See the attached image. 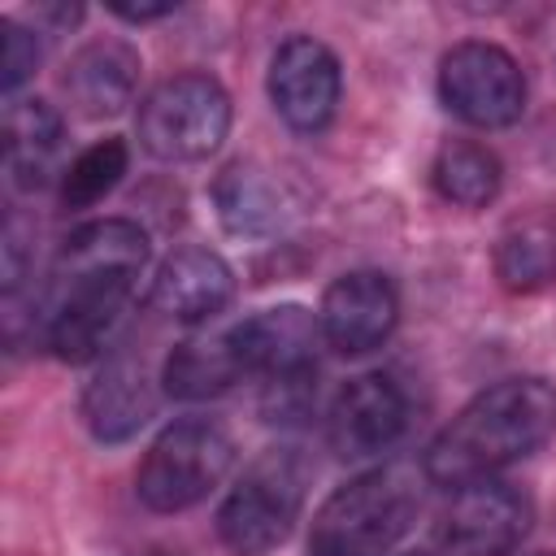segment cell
Segmentation results:
<instances>
[{"instance_id":"1","label":"cell","mask_w":556,"mask_h":556,"mask_svg":"<svg viewBox=\"0 0 556 556\" xmlns=\"http://www.w3.org/2000/svg\"><path fill=\"white\" fill-rule=\"evenodd\" d=\"M148 265V235L126 217H100L78 226L52 265L48 300H43V348L83 365L100 356L109 334L117 330L139 274Z\"/></svg>"},{"instance_id":"2","label":"cell","mask_w":556,"mask_h":556,"mask_svg":"<svg viewBox=\"0 0 556 556\" xmlns=\"http://www.w3.org/2000/svg\"><path fill=\"white\" fill-rule=\"evenodd\" d=\"M556 430V387L547 378H504L478 391L426 447L421 473L443 491H460L539 452Z\"/></svg>"},{"instance_id":"3","label":"cell","mask_w":556,"mask_h":556,"mask_svg":"<svg viewBox=\"0 0 556 556\" xmlns=\"http://www.w3.org/2000/svg\"><path fill=\"white\" fill-rule=\"evenodd\" d=\"M417 482L404 469L356 473L317 508L304 556H391L417 521Z\"/></svg>"},{"instance_id":"4","label":"cell","mask_w":556,"mask_h":556,"mask_svg":"<svg viewBox=\"0 0 556 556\" xmlns=\"http://www.w3.org/2000/svg\"><path fill=\"white\" fill-rule=\"evenodd\" d=\"M308 478H313V465H308V456L300 447L282 443V447L261 452L239 473V482L226 491V500L217 508L222 543L235 556L274 552L291 534V526H295V517L304 508Z\"/></svg>"},{"instance_id":"5","label":"cell","mask_w":556,"mask_h":556,"mask_svg":"<svg viewBox=\"0 0 556 556\" xmlns=\"http://www.w3.org/2000/svg\"><path fill=\"white\" fill-rule=\"evenodd\" d=\"M230 460H235V443L222 421L178 417L143 452L135 473V495L152 513H182L226 478Z\"/></svg>"},{"instance_id":"6","label":"cell","mask_w":556,"mask_h":556,"mask_svg":"<svg viewBox=\"0 0 556 556\" xmlns=\"http://www.w3.org/2000/svg\"><path fill=\"white\" fill-rule=\"evenodd\" d=\"M135 130L156 161H204L230 135V96L213 74H174L139 100Z\"/></svg>"},{"instance_id":"7","label":"cell","mask_w":556,"mask_h":556,"mask_svg":"<svg viewBox=\"0 0 556 556\" xmlns=\"http://www.w3.org/2000/svg\"><path fill=\"white\" fill-rule=\"evenodd\" d=\"M439 100L478 130H504L526 113V74L500 43L465 39L439 61Z\"/></svg>"},{"instance_id":"8","label":"cell","mask_w":556,"mask_h":556,"mask_svg":"<svg viewBox=\"0 0 556 556\" xmlns=\"http://www.w3.org/2000/svg\"><path fill=\"white\" fill-rule=\"evenodd\" d=\"M534 521V504L504 478H482L452 491L439 521V556H508Z\"/></svg>"},{"instance_id":"9","label":"cell","mask_w":556,"mask_h":556,"mask_svg":"<svg viewBox=\"0 0 556 556\" xmlns=\"http://www.w3.org/2000/svg\"><path fill=\"white\" fill-rule=\"evenodd\" d=\"M265 87H269L278 117L291 130L317 135L330 126V117L339 109V91H343L339 56L313 35H291L274 48Z\"/></svg>"},{"instance_id":"10","label":"cell","mask_w":556,"mask_h":556,"mask_svg":"<svg viewBox=\"0 0 556 556\" xmlns=\"http://www.w3.org/2000/svg\"><path fill=\"white\" fill-rule=\"evenodd\" d=\"M243 378L269 382H291V378H317V343H321V321L317 313L300 304H278L261 308L243 321L230 326Z\"/></svg>"},{"instance_id":"11","label":"cell","mask_w":556,"mask_h":556,"mask_svg":"<svg viewBox=\"0 0 556 556\" xmlns=\"http://www.w3.org/2000/svg\"><path fill=\"white\" fill-rule=\"evenodd\" d=\"M408 426V400L400 391L395 378L387 374H361L352 378L330 413H326V439L330 452L343 460H369L382 456L387 447H395V439Z\"/></svg>"},{"instance_id":"12","label":"cell","mask_w":556,"mask_h":556,"mask_svg":"<svg viewBox=\"0 0 556 556\" xmlns=\"http://www.w3.org/2000/svg\"><path fill=\"white\" fill-rule=\"evenodd\" d=\"M321 339L343 356H365L382 348L400 321L395 282L378 269H348L321 295Z\"/></svg>"},{"instance_id":"13","label":"cell","mask_w":556,"mask_h":556,"mask_svg":"<svg viewBox=\"0 0 556 556\" xmlns=\"http://www.w3.org/2000/svg\"><path fill=\"white\" fill-rule=\"evenodd\" d=\"M235 300V269L208 248H178L156 265L152 308L174 321H208Z\"/></svg>"},{"instance_id":"14","label":"cell","mask_w":556,"mask_h":556,"mask_svg":"<svg viewBox=\"0 0 556 556\" xmlns=\"http://www.w3.org/2000/svg\"><path fill=\"white\" fill-rule=\"evenodd\" d=\"M139 87V52L122 39H91L74 52L65 70V96L87 117H113L135 100Z\"/></svg>"},{"instance_id":"15","label":"cell","mask_w":556,"mask_h":556,"mask_svg":"<svg viewBox=\"0 0 556 556\" xmlns=\"http://www.w3.org/2000/svg\"><path fill=\"white\" fill-rule=\"evenodd\" d=\"M152 408H156V391H152L143 365L130 356L104 361V369L83 391V417L100 443L130 439L152 417Z\"/></svg>"},{"instance_id":"16","label":"cell","mask_w":556,"mask_h":556,"mask_svg":"<svg viewBox=\"0 0 556 556\" xmlns=\"http://www.w3.org/2000/svg\"><path fill=\"white\" fill-rule=\"evenodd\" d=\"M65 122L48 100H13L4 109V174L13 187L35 191L56 174Z\"/></svg>"},{"instance_id":"17","label":"cell","mask_w":556,"mask_h":556,"mask_svg":"<svg viewBox=\"0 0 556 556\" xmlns=\"http://www.w3.org/2000/svg\"><path fill=\"white\" fill-rule=\"evenodd\" d=\"M161 382H165V395H174V400H213V395L230 391L235 382H243V365H239L230 326L217 334H191V339L174 343V352L165 356Z\"/></svg>"},{"instance_id":"18","label":"cell","mask_w":556,"mask_h":556,"mask_svg":"<svg viewBox=\"0 0 556 556\" xmlns=\"http://www.w3.org/2000/svg\"><path fill=\"white\" fill-rule=\"evenodd\" d=\"M430 182L434 191L447 200V204H460V208H486L495 195H500V182H504V169H500V156L482 143H469V139H452L434 152V165H430Z\"/></svg>"},{"instance_id":"19","label":"cell","mask_w":556,"mask_h":556,"mask_svg":"<svg viewBox=\"0 0 556 556\" xmlns=\"http://www.w3.org/2000/svg\"><path fill=\"white\" fill-rule=\"evenodd\" d=\"M213 200H217V213H222L226 230H235V235H265L282 217L278 187L265 178V169L243 165V161H235L217 174Z\"/></svg>"},{"instance_id":"20","label":"cell","mask_w":556,"mask_h":556,"mask_svg":"<svg viewBox=\"0 0 556 556\" xmlns=\"http://www.w3.org/2000/svg\"><path fill=\"white\" fill-rule=\"evenodd\" d=\"M495 274L508 291H539L556 278V226L543 217L517 222L500 235Z\"/></svg>"},{"instance_id":"21","label":"cell","mask_w":556,"mask_h":556,"mask_svg":"<svg viewBox=\"0 0 556 556\" xmlns=\"http://www.w3.org/2000/svg\"><path fill=\"white\" fill-rule=\"evenodd\" d=\"M130 152L122 139H100L91 148H83L65 169H61V204L65 208H91L100 204L126 174Z\"/></svg>"},{"instance_id":"22","label":"cell","mask_w":556,"mask_h":556,"mask_svg":"<svg viewBox=\"0 0 556 556\" xmlns=\"http://www.w3.org/2000/svg\"><path fill=\"white\" fill-rule=\"evenodd\" d=\"M0 35H4V61H0L4 74H0V87H4V96H13L35 74V65H39V35H30L17 22H4Z\"/></svg>"},{"instance_id":"23","label":"cell","mask_w":556,"mask_h":556,"mask_svg":"<svg viewBox=\"0 0 556 556\" xmlns=\"http://www.w3.org/2000/svg\"><path fill=\"white\" fill-rule=\"evenodd\" d=\"M109 9L117 17H126V22H156V17H169L174 13V4H122V0H113Z\"/></svg>"},{"instance_id":"24","label":"cell","mask_w":556,"mask_h":556,"mask_svg":"<svg viewBox=\"0 0 556 556\" xmlns=\"http://www.w3.org/2000/svg\"><path fill=\"white\" fill-rule=\"evenodd\" d=\"M534 556H552V552H534Z\"/></svg>"},{"instance_id":"25","label":"cell","mask_w":556,"mask_h":556,"mask_svg":"<svg viewBox=\"0 0 556 556\" xmlns=\"http://www.w3.org/2000/svg\"><path fill=\"white\" fill-rule=\"evenodd\" d=\"M426 556H439V552H426Z\"/></svg>"}]
</instances>
